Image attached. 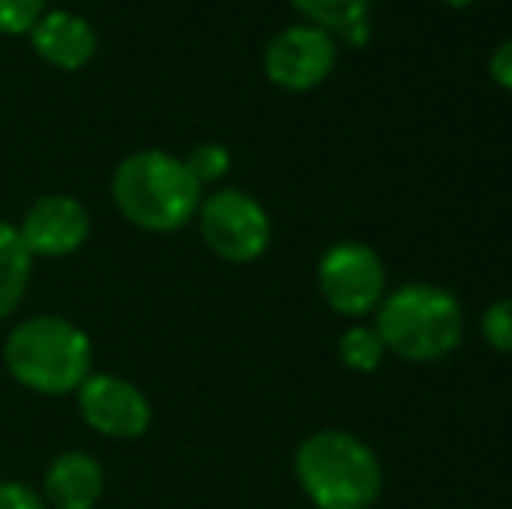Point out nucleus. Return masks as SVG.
<instances>
[{
	"mask_svg": "<svg viewBox=\"0 0 512 509\" xmlns=\"http://www.w3.org/2000/svg\"><path fill=\"white\" fill-rule=\"evenodd\" d=\"M203 185L189 171L185 157L168 150H133L115 164L112 199L115 210L133 227L150 234H175L189 227L203 203Z\"/></svg>",
	"mask_w": 512,
	"mask_h": 509,
	"instance_id": "nucleus-1",
	"label": "nucleus"
},
{
	"mask_svg": "<svg viewBox=\"0 0 512 509\" xmlns=\"http://www.w3.org/2000/svg\"><path fill=\"white\" fill-rule=\"evenodd\" d=\"M293 475L317 509H370L384 489V468L349 429H317L293 454Z\"/></svg>",
	"mask_w": 512,
	"mask_h": 509,
	"instance_id": "nucleus-2",
	"label": "nucleus"
},
{
	"mask_svg": "<svg viewBox=\"0 0 512 509\" xmlns=\"http://www.w3.org/2000/svg\"><path fill=\"white\" fill-rule=\"evenodd\" d=\"M95 346L88 332L60 314H35L14 325L4 339V367L35 394H77L91 377Z\"/></svg>",
	"mask_w": 512,
	"mask_h": 509,
	"instance_id": "nucleus-3",
	"label": "nucleus"
},
{
	"mask_svg": "<svg viewBox=\"0 0 512 509\" xmlns=\"http://www.w3.org/2000/svg\"><path fill=\"white\" fill-rule=\"evenodd\" d=\"M373 328L398 360L436 363L464 342V307L443 286L408 283L380 300Z\"/></svg>",
	"mask_w": 512,
	"mask_h": 509,
	"instance_id": "nucleus-4",
	"label": "nucleus"
},
{
	"mask_svg": "<svg viewBox=\"0 0 512 509\" xmlns=\"http://www.w3.org/2000/svg\"><path fill=\"white\" fill-rule=\"evenodd\" d=\"M199 234L206 248L223 262L248 265L272 245L269 210L244 189H216L199 203Z\"/></svg>",
	"mask_w": 512,
	"mask_h": 509,
	"instance_id": "nucleus-5",
	"label": "nucleus"
},
{
	"mask_svg": "<svg viewBox=\"0 0 512 509\" xmlns=\"http://www.w3.org/2000/svg\"><path fill=\"white\" fill-rule=\"evenodd\" d=\"M324 304L345 318H366L387 297V265L366 241H338L317 262Z\"/></svg>",
	"mask_w": 512,
	"mask_h": 509,
	"instance_id": "nucleus-6",
	"label": "nucleus"
},
{
	"mask_svg": "<svg viewBox=\"0 0 512 509\" xmlns=\"http://www.w3.org/2000/svg\"><path fill=\"white\" fill-rule=\"evenodd\" d=\"M338 63V35L324 32L317 25H290L272 35L265 46L262 67L276 88L304 95L321 88Z\"/></svg>",
	"mask_w": 512,
	"mask_h": 509,
	"instance_id": "nucleus-7",
	"label": "nucleus"
},
{
	"mask_svg": "<svg viewBox=\"0 0 512 509\" xmlns=\"http://www.w3.org/2000/svg\"><path fill=\"white\" fill-rule=\"evenodd\" d=\"M81 419L108 440H140L154 422L150 398L119 374H91L77 387Z\"/></svg>",
	"mask_w": 512,
	"mask_h": 509,
	"instance_id": "nucleus-8",
	"label": "nucleus"
},
{
	"mask_svg": "<svg viewBox=\"0 0 512 509\" xmlns=\"http://www.w3.org/2000/svg\"><path fill=\"white\" fill-rule=\"evenodd\" d=\"M18 238L32 258H70L91 238V213L77 196L46 192L25 210Z\"/></svg>",
	"mask_w": 512,
	"mask_h": 509,
	"instance_id": "nucleus-9",
	"label": "nucleus"
},
{
	"mask_svg": "<svg viewBox=\"0 0 512 509\" xmlns=\"http://www.w3.org/2000/svg\"><path fill=\"white\" fill-rule=\"evenodd\" d=\"M32 49L42 63L56 70H84L98 53V32L84 14L77 11H46L28 32Z\"/></svg>",
	"mask_w": 512,
	"mask_h": 509,
	"instance_id": "nucleus-10",
	"label": "nucleus"
},
{
	"mask_svg": "<svg viewBox=\"0 0 512 509\" xmlns=\"http://www.w3.org/2000/svg\"><path fill=\"white\" fill-rule=\"evenodd\" d=\"M105 496V468L88 450H63L49 461L42 499L56 509H98Z\"/></svg>",
	"mask_w": 512,
	"mask_h": 509,
	"instance_id": "nucleus-11",
	"label": "nucleus"
},
{
	"mask_svg": "<svg viewBox=\"0 0 512 509\" xmlns=\"http://www.w3.org/2000/svg\"><path fill=\"white\" fill-rule=\"evenodd\" d=\"M32 262L28 248L21 245L18 227L0 220V321L14 314L32 286Z\"/></svg>",
	"mask_w": 512,
	"mask_h": 509,
	"instance_id": "nucleus-12",
	"label": "nucleus"
},
{
	"mask_svg": "<svg viewBox=\"0 0 512 509\" xmlns=\"http://www.w3.org/2000/svg\"><path fill=\"white\" fill-rule=\"evenodd\" d=\"M290 4L304 14L307 25H317L331 35H342L359 18H370L373 0H290Z\"/></svg>",
	"mask_w": 512,
	"mask_h": 509,
	"instance_id": "nucleus-13",
	"label": "nucleus"
},
{
	"mask_svg": "<svg viewBox=\"0 0 512 509\" xmlns=\"http://www.w3.org/2000/svg\"><path fill=\"white\" fill-rule=\"evenodd\" d=\"M387 349L380 342L377 328H366V325H352L342 332L338 339V360L342 367H349L352 374H373V370L384 363Z\"/></svg>",
	"mask_w": 512,
	"mask_h": 509,
	"instance_id": "nucleus-14",
	"label": "nucleus"
},
{
	"mask_svg": "<svg viewBox=\"0 0 512 509\" xmlns=\"http://www.w3.org/2000/svg\"><path fill=\"white\" fill-rule=\"evenodd\" d=\"M185 164H189V171L196 175V182L206 189V185H216L220 178H227L230 150L223 147V143H199V147L185 157Z\"/></svg>",
	"mask_w": 512,
	"mask_h": 509,
	"instance_id": "nucleus-15",
	"label": "nucleus"
},
{
	"mask_svg": "<svg viewBox=\"0 0 512 509\" xmlns=\"http://www.w3.org/2000/svg\"><path fill=\"white\" fill-rule=\"evenodd\" d=\"M481 335L495 353L512 356V297L495 300L485 314H481Z\"/></svg>",
	"mask_w": 512,
	"mask_h": 509,
	"instance_id": "nucleus-16",
	"label": "nucleus"
},
{
	"mask_svg": "<svg viewBox=\"0 0 512 509\" xmlns=\"http://www.w3.org/2000/svg\"><path fill=\"white\" fill-rule=\"evenodd\" d=\"M46 11V0H0V35H28Z\"/></svg>",
	"mask_w": 512,
	"mask_h": 509,
	"instance_id": "nucleus-17",
	"label": "nucleus"
},
{
	"mask_svg": "<svg viewBox=\"0 0 512 509\" xmlns=\"http://www.w3.org/2000/svg\"><path fill=\"white\" fill-rule=\"evenodd\" d=\"M0 509H46V499L25 482H0Z\"/></svg>",
	"mask_w": 512,
	"mask_h": 509,
	"instance_id": "nucleus-18",
	"label": "nucleus"
},
{
	"mask_svg": "<svg viewBox=\"0 0 512 509\" xmlns=\"http://www.w3.org/2000/svg\"><path fill=\"white\" fill-rule=\"evenodd\" d=\"M488 70H492V81L499 84V88L512 91V39H506L495 49L492 60H488Z\"/></svg>",
	"mask_w": 512,
	"mask_h": 509,
	"instance_id": "nucleus-19",
	"label": "nucleus"
},
{
	"mask_svg": "<svg viewBox=\"0 0 512 509\" xmlns=\"http://www.w3.org/2000/svg\"><path fill=\"white\" fill-rule=\"evenodd\" d=\"M342 39L352 42V46H366V42H370V18H359L356 25H349L342 32Z\"/></svg>",
	"mask_w": 512,
	"mask_h": 509,
	"instance_id": "nucleus-20",
	"label": "nucleus"
},
{
	"mask_svg": "<svg viewBox=\"0 0 512 509\" xmlns=\"http://www.w3.org/2000/svg\"><path fill=\"white\" fill-rule=\"evenodd\" d=\"M446 4H450V7H467L471 0H446Z\"/></svg>",
	"mask_w": 512,
	"mask_h": 509,
	"instance_id": "nucleus-21",
	"label": "nucleus"
}]
</instances>
